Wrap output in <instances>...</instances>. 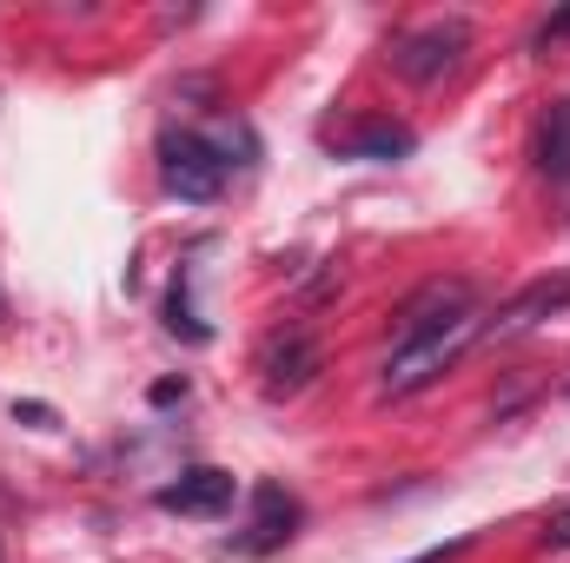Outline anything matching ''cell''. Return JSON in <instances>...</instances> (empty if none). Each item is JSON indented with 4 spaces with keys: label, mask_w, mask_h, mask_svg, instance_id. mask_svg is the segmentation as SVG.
<instances>
[{
    "label": "cell",
    "mask_w": 570,
    "mask_h": 563,
    "mask_svg": "<svg viewBox=\"0 0 570 563\" xmlns=\"http://www.w3.org/2000/svg\"><path fill=\"white\" fill-rule=\"evenodd\" d=\"M484 332V312H471V318H458V325H444V332H425V338H405V345H392V358H385V372H379V392L385 398H419L425 385H438L458 358H464V345Z\"/></svg>",
    "instance_id": "6da1fadb"
},
{
    "label": "cell",
    "mask_w": 570,
    "mask_h": 563,
    "mask_svg": "<svg viewBox=\"0 0 570 563\" xmlns=\"http://www.w3.org/2000/svg\"><path fill=\"white\" fill-rule=\"evenodd\" d=\"M464 53H471V27H464V20H425V27L399 33L385 60H392L399 80H412V87H438Z\"/></svg>",
    "instance_id": "7a4b0ae2"
},
{
    "label": "cell",
    "mask_w": 570,
    "mask_h": 563,
    "mask_svg": "<svg viewBox=\"0 0 570 563\" xmlns=\"http://www.w3.org/2000/svg\"><path fill=\"white\" fill-rule=\"evenodd\" d=\"M226 166H233V159H226L219 140H199V134H166V140H159V179H166V192H179V199H193V206L219 199Z\"/></svg>",
    "instance_id": "3957f363"
},
{
    "label": "cell",
    "mask_w": 570,
    "mask_h": 563,
    "mask_svg": "<svg viewBox=\"0 0 570 563\" xmlns=\"http://www.w3.org/2000/svg\"><path fill=\"white\" fill-rule=\"evenodd\" d=\"M312 378H318V338H312V325H285V332H273V338L259 345V385H266L273 398L305 392Z\"/></svg>",
    "instance_id": "277c9868"
},
{
    "label": "cell",
    "mask_w": 570,
    "mask_h": 563,
    "mask_svg": "<svg viewBox=\"0 0 570 563\" xmlns=\"http://www.w3.org/2000/svg\"><path fill=\"white\" fill-rule=\"evenodd\" d=\"M478 312V292L464 279H431L419 298H405V312H399V345L405 338H425V332H444V325H458V318H471Z\"/></svg>",
    "instance_id": "5b68a950"
},
{
    "label": "cell",
    "mask_w": 570,
    "mask_h": 563,
    "mask_svg": "<svg viewBox=\"0 0 570 563\" xmlns=\"http://www.w3.org/2000/svg\"><path fill=\"white\" fill-rule=\"evenodd\" d=\"M233 497H239L233 471H219V464H193V471H179V477L159 491V511H179V517H219Z\"/></svg>",
    "instance_id": "8992f818"
},
{
    "label": "cell",
    "mask_w": 570,
    "mask_h": 563,
    "mask_svg": "<svg viewBox=\"0 0 570 563\" xmlns=\"http://www.w3.org/2000/svg\"><path fill=\"white\" fill-rule=\"evenodd\" d=\"M292 531H298V497L279 491V484H259L253 491V524H246V537H233V551L239 557H266V551H279Z\"/></svg>",
    "instance_id": "52a82bcc"
},
{
    "label": "cell",
    "mask_w": 570,
    "mask_h": 563,
    "mask_svg": "<svg viewBox=\"0 0 570 563\" xmlns=\"http://www.w3.org/2000/svg\"><path fill=\"white\" fill-rule=\"evenodd\" d=\"M564 305H570V279H538V285H524V292L498 312V325H491V332H498V338L531 332L538 318H551V312H564Z\"/></svg>",
    "instance_id": "ba28073f"
},
{
    "label": "cell",
    "mask_w": 570,
    "mask_h": 563,
    "mask_svg": "<svg viewBox=\"0 0 570 563\" xmlns=\"http://www.w3.org/2000/svg\"><path fill=\"white\" fill-rule=\"evenodd\" d=\"M538 166H544V179L570 186V100H558L538 127Z\"/></svg>",
    "instance_id": "9c48e42d"
},
{
    "label": "cell",
    "mask_w": 570,
    "mask_h": 563,
    "mask_svg": "<svg viewBox=\"0 0 570 563\" xmlns=\"http://www.w3.org/2000/svg\"><path fill=\"white\" fill-rule=\"evenodd\" d=\"M405 152H412V134L405 127H385V120L345 140V159H405Z\"/></svg>",
    "instance_id": "30bf717a"
},
{
    "label": "cell",
    "mask_w": 570,
    "mask_h": 563,
    "mask_svg": "<svg viewBox=\"0 0 570 563\" xmlns=\"http://www.w3.org/2000/svg\"><path fill=\"white\" fill-rule=\"evenodd\" d=\"M166 325H173V332H179V338H193V345H199V338H206V325H199V318H193V305H186V292H179V285H173V298H166Z\"/></svg>",
    "instance_id": "8fae6325"
},
{
    "label": "cell",
    "mask_w": 570,
    "mask_h": 563,
    "mask_svg": "<svg viewBox=\"0 0 570 563\" xmlns=\"http://www.w3.org/2000/svg\"><path fill=\"white\" fill-rule=\"evenodd\" d=\"M544 544H551V551H570V504H558V511L544 517Z\"/></svg>",
    "instance_id": "7c38bea8"
},
{
    "label": "cell",
    "mask_w": 570,
    "mask_h": 563,
    "mask_svg": "<svg viewBox=\"0 0 570 563\" xmlns=\"http://www.w3.org/2000/svg\"><path fill=\"white\" fill-rule=\"evenodd\" d=\"M458 551H464V544H444V551H425V557H412V563H451Z\"/></svg>",
    "instance_id": "4fadbf2b"
},
{
    "label": "cell",
    "mask_w": 570,
    "mask_h": 563,
    "mask_svg": "<svg viewBox=\"0 0 570 563\" xmlns=\"http://www.w3.org/2000/svg\"><path fill=\"white\" fill-rule=\"evenodd\" d=\"M0 312H7V298H0Z\"/></svg>",
    "instance_id": "5bb4252c"
}]
</instances>
